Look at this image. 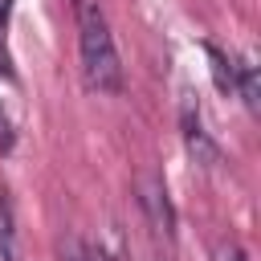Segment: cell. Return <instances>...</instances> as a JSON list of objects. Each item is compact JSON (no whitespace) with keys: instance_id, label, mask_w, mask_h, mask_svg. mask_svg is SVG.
<instances>
[{"instance_id":"cell-4","label":"cell","mask_w":261,"mask_h":261,"mask_svg":"<svg viewBox=\"0 0 261 261\" xmlns=\"http://www.w3.org/2000/svg\"><path fill=\"white\" fill-rule=\"evenodd\" d=\"M204 49H208V61H212L208 69H212L216 90H220V94H232V90H237V65H232V57H228V53H220L216 45H204Z\"/></svg>"},{"instance_id":"cell-2","label":"cell","mask_w":261,"mask_h":261,"mask_svg":"<svg viewBox=\"0 0 261 261\" xmlns=\"http://www.w3.org/2000/svg\"><path fill=\"white\" fill-rule=\"evenodd\" d=\"M135 200H139V208H143V216H147L155 237H171L175 232V208H171V196H167V188H163V179L155 171H139Z\"/></svg>"},{"instance_id":"cell-1","label":"cell","mask_w":261,"mask_h":261,"mask_svg":"<svg viewBox=\"0 0 261 261\" xmlns=\"http://www.w3.org/2000/svg\"><path fill=\"white\" fill-rule=\"evenodd\" d=\"M73 16H77V41H82V69L86 82L102 94H118L122 90V65H118V49L106 24V12L98 0H73Z\"/></svg>"},{"instance_id":"cell-6","label":"cell","mask_w":261,"mask_h":261,"mask_svg":"<svg viewBox=\"0 0 261 261\" xmlns=\"http://www.w3.org/2000/svg\"><path fill=\"white\" fill-rule=\"evenodd\" d=\"M0 261H20V249H16V224H12V204L0 188Z\"/></svg>"},{"instance_id":"cell-5","label":"cell","mask_w":261,"mask_h":261,"mask_svg":"<svg viewBox=\"0 0 261 261\" xmlns=\"http://www.w3.org/2000/svg\"><path fill=\"white\" fill-rule=\"evenodd\" d=\"M232 65H237V90H241V98H245V106H249V110H257V106H261V86H257V65H253L249 57H232Z\"/></svg>"},{"instance_id":"cell-8","label":"cell","mask_w":261,"mask_h":261,"mask_svg":"<svg viewBox=\"0 0 261 261\" xmlns=\"http://www.w3.org/2000/svg\"><path fill=\"white\" fill-rule=\"evenodd\" d=\"M212 261H249V253H245L232 237H220V241L212 245Z\"/></svg>"},{"instance_id":"cell-10","label":"cell","mask_w":261,"mask_h":261,"mask_svg":"<svg viewBox=\"0 0 261 261\" xmlns=\"http://www.w3.org/2000/svg\"><path fill=\"white\" fill-rule=\"evenodd\" d=\"M12 143V130H8V118H4V110H0V151Z\"/></svg>"},{"instance_id":"cell-7","label":"cell","mask_w":261,"mask_h":261,"mask_svg":"<svg viewBox=\"0 0 261 261\" xmlns=\"http://www.w3.org/2000/svg\"><path fill=\"white\" fill-rule=\"evenodd\" d=\"M57 257H61V261H98V257H94V249H90L82 237H73V232H69V237H61Z\"/></svg>"},{"instance_id":"cell-9","label":"cell","mask_w":261,"mask_h":261,"mask_svg":"<svg viewBox=\"0 0 261 261\" xmlns=\"http://www.w3.org/2000/svg\"><path fill=\"white\" fill-rule=\"evenodd\" d=\"M0 77H16V65H12V49L8 41L0 37Z\"/></svg>"},{"instance_id":"cell-11","label":"cell","mask_w":261,"mask_h":261,"mask_svg":"<svg viewBox=\"0 0 261 261\" xmlns=\"http://www.w3.org/2000/svg\"><path fill=\"white\" fill-rule=\"evenodd\" d=\"M8 16H12V0H0V29H4Z\"/></svg>"},{"instance_id":"cell-3","label":"cell","mask_w":261,"mask_h":261,"mask_svg":"<svg viewBox=\"0 0 261 261\" xmlns=\"http://www.w3.org/2000/svg\"><path fill=\"white\" fill-rule=\"evenodd\" d=\"M179 126H184V147H188V155H192L200 167H220V147H216V139L204 130V122H200V110H196L192 94H184Z\"/></svg>"}]
</instances>
